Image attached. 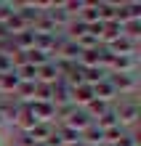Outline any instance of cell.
<instances>
[{"instance_id": "6da1fadb", "label": "cell", "mask_w": 141, "mask_h": 146, "mask_svg": "<svg viewBox=\"0 0 141 146\" xmlns=\"http://www.w3.org/2000/svg\"><path fill=\"white\" fill-rule=\"evenodd\" d=\"M114 111H117V122L125 127V130H136L138 117H141L138 98H117L114 101Z\"/></svg>"}, {"instance_id": "7a4b0ae2", "label": "cell", "mask_w": 141, "mask_h": 146, "mask_svg": "<svg viewBox=\"0 0 141 146\" xmlns=\"http://www.w3.org/2000/svg\"><path fill=\"white\" fill-rule=\"evenodd\" d=\"M109 82L114 85L120 98H136V93L141 88L138 74H109Z\"/></svg>"}, {"instance_id": "3957f363", "label": "cell", "mask_w": 141, "mask_h": 146, "mask_svg": "<svg viewBox=\"0 0 141 146\" xmlns=\"http://www.w3.org/2000/svg\"><path fill=\"white\" fill-rule=\"evenodd\" d=\"M138 66H141L138 50H136V53H125V56H114L112 66H109V74H136Z\"/></svg>"}, {"instance_id": "277c9868", "label": "cell", "mask_w": 141, "mask_h": 146, "mask_svg": "<svg viewBox=\"0 0 141 146\" xmlns=\"http://www.w3.org/2000/svg\"><path fill=\"white\" fill-rule=\"evenodd\" d=\"M93 98H96V96H93V85L83 82V85H77V88H72V104H75L77 109H85Z\"/></svg>"}, {"instance_id": "5b68a950", "label": "cell", "mask_w": 141, "mask_h": 146, "mask_svg": "<svg viewBox=\"0 0 141 146\" xmlns=\"http://www.w3.org/2000/svg\"><path fill=\"white\" fill-rule=\"evenodd\" d=\"M48 19H51V21L56 24V29H61V32H64V29H67V24L72 21L75 16L69 13L67 8H64V3H56V5H53V8L48 11Z\"/></svg>"}, {"instance_id": "8992f818", "label": "cell", "mask_w": 141, "mask_h": 146, "mask_svg": "<svg viewBox=\"0 0 141 146\" xmlns=\"http://www.w3.org/2000/svg\"><path fill=\"white\" fill-rule=\"evenodd\" d=\"M51 90H53V106L69 104V101H72V88H69V82L64 80V77H59V80L51 85Z\"/></svg>"}, {"instance_id": "52a82bcc", "label": "cell", "mask_w": 141, "mask_h": 146, "mask_svg": "<svg viewBox=\"0 0 141 146\" xmlns=\"http://www.w3.org/2000/svg\"><path fill=\"white\" fill-rule=\"evenodd\" d=\"M104 48H109L114 56H125V53H136L138 50V42H133V40H128L125 35H120L117 40H112L109 45H104Z\"/></svg>"}, {"instance_id": "ba28073f", "label": "cell", "mask_w": 141, "mask_h": 146, "mask_svg": "<svg viewBox=\"0 0 141 146\" xmlns=\"http://www.w3.org/2000/svg\"><path fill=\"white\" fill-rule=\"evenodd\" d=\"M93 96L99 98V101H107V104H114L120 96H117V90H114V85L109 82V77L107 80H101L99 85H93Z\"/></svg>"}, {"instance_id": "9c48e42d", "label": "cell", "mask_w": 141, "mask_h": 146, "mask_svg": "<svg viewBox=\"0 0 141 146\" xmlns=\"http://www.w3.org/2000/svg\"><path fill=\"white\" fill-rule=\"evenodd\" d=\"M19 74H16V69L13 72H8V74H0V96L3 98H11L13 93H16V88H19Z\"/></svg>"}, {"instance_id": "30bf717a", "label": "cell", "mask_w": 141, "mask_h": 146, "mask_svg": "<svg viewBox=\"0 0 141 146\" xmlns=\"http://www.w3.org/2000/svg\"><path fill=\"white\" fill-rule=\"evenodd\" d=\"M11 42H13V50H16V53H29V50L35 48V32L27 29V32H21V35H13Z\"/></svg>"}, {"instance_id": "8fae6325", "label": "cell", "mask_w": 141, "mask_h": 146, "mask_svg": "<svg viewBox=\"0 0 141 146\" xmlns=\"http://www.w3.org/2000/svg\"><path fill=\"white\" fill-rule=\"evenodd\" d=\"M80 138H83L85 146H104V130H101L96 122H91V125L80 133Z\"/></svg>"}, {"instance_id": "7c38bea8", "label": "cell", "mask_w": 141, "mask_h": 146, "mask_svg": "<svg viewBox=\"0 0 141 146\" xmlns=\"http://www.w3.org/2000/svg\"><path fill=\"white\" fill-rule=\"evenodd\" d=\"M91 122H93V119L85 114V109H77V111H75V114L67 119L64 125H69V127H72V130H77V133H83V130H85V127L91 125Z\"/></svg>"}, {"instance_id": "4fadbf2b", "label": "cell", "mask_w": 141, "mask_h": 146, "mask_svg": "<svg viewBox=\"0 0 141 146\" xmlns=\"http://www.w3.org/2000/svg\"><path fill=\"white\" fill-rule=\"evenodd\" d=\"M122 35V24H117V21H107L104 24V29H101V45H109L112 40H117Z\"/></svg>"}, {"instance_id": "5bb4252c", "label": "cell", "mask_w": 141, "mask_h": 146, "mask_svg": "<svg viewBox=\"0 0 141 146\" xmlns=\"http://www.w3.org/2000/svg\"><path fill=\"white\" fill-rule=\"evenodd\" d=\"M59 80V72H56V66L53 61H48V64H43L37 66V82H45V85H53Z\"/></svg>"}, {"instance_id": "9a60e30c", "label": "cell", "mask_w": 141, "mask_h": 146, "mask_svg": "<svg viewBox=\"0 0 141 146\" xmlns=\"http://www.w3.org/2000/svg\"><path fill=\"white\" fill-rule=\"evenodd\" d=\"M51 133H53V125H48V122H37V125H35V127H32V130L27 133V135H29V138H32L35 143H37V146H40V143H43V141H45V138H48V135H51Z\"/></svg>"}, {"instance_id": "2e32d148", "label": "cell", "mask_w": 141, "mask_h": 146, "mask_svg": "<svg viewBox=\"0 0 141 146\" xmlns=\"http://www.w3.org/2000/svg\"><path fill=\"white\" fill-rule=\"evenodd\" d=\"M109 72L107 69H101V66H91V69H83V82L88 85H99L101 80H107Z\"/></svg>"}, {"instance_id": "e0dca14e", "label": "cell", "mask_w": 141, "mask_h": 146, "mask_svg": "<svg viewBox=\"0 0 141 146\" xmlns=\"http://www.w3.org/2000/svg\"><path fill=\"white\" fill-rule=\"evenodd\" d=\"M109 109H112V104H107V101H99V98H93L91 104L85 106V114L91 117V119H99L101 114H107Z\"/></svg>"}, {"instance_id": "ac0fdd59", "label": "cell", "mask_w": 141, "mask_h": 146, "mask_svg": "<svg viewBox=\"0 0 141 146\" xmlns=\"http://www.w3.org/2000/svg\"><path fill=\"white\" fill-rule=\"evenodd\" d=\"M96 125L101 127V130H109V127H117L120 122H117V111H114V104H112V109L107 111V114H101L99 119H93Z\"/></svg>"}, {"instance_id": "d6986e66", "label": "cell", "mask_w": 141, "mask_h": 146, "mask_svg": "<svg viewBox=\"0 0 141 146\" xmlns=\"http://www.w3.org/2000/svg\"><path fill=\"white\" fill-rule=\"evenodd\" d=\"M5 29H8V35H11V37H13V35H21V32H27L29 27H27V24H24V21H21V16H19V13H13V16H11V19H8V21H5Z\"/></svg>"}, {"instance_id": "ffe728a7", "label": "cell", "mask_w": 141, "mask_h": 146, "mask_svg": "<svg viewBox=\"0 0 141 146\" xmlns=\"http://www.w3.org/2000/svg\"><path fill=\"white\" fill-rule=\"evenodd\" d=\"M51 61V56H45V53H40V50H29L27 53V64H32V66H43V64H48Z\"/></svg>"}, {"instance_id": "44dd1931", "label": "cell", "mask_w": 141, "mask_h": 146, "mask_svg": "<svg viewBox=\"0 0 141 146\" xmlns=\"http://www.w3.org/2000/svg\"><path fill=\"white\" fill-rule=\"evenodd\" d=\"M75 42L80 45V50H93V48H99V45H101V42H99V37L88 35V32H85V35H83L80 40H75Z\"/></svg>"}, {"instance_id": "7402d4cb", "label": "cell", "mask_w": 141, "mask_h": 146, "mask_svg": "<svg viewBox=\"0 0 141 146\" xmlns=\"http://www.w3.org/2000/svg\"><path fill=\"white\" fill-rule=\"evenodd\" d=\"M114 146H138V130H125Z\"/></svg>"}, {"instance_id": "603a6c76", "label": "cell", "mask_w": 141, "mask_h": 146, "mask_svg": "<svg viewBox=\"0 0 141 146\" xmlns=\"http://www.w3.org/2000/svg\"><path fill=\"white\" fill-rule=\"evenodd\" d=\"M85 5H88L85 0H67V3H64V8H67V11L72 13V16H77V13H80Z\"/></svg>"}, {"instance_id": "cb8c5ba5", "label": "cell", "mask_w": 141, "mask_h": 146, "mask_svg": "<svg viewBox=\"0 0 141 146\" xmlns=\"http://www.w3.org/2000/svg\"><path fill=\"white\" fill-rule=\"evenodd\" d=\"M0 146H3V138H0Z\"/></svg>"}]
</instances>
